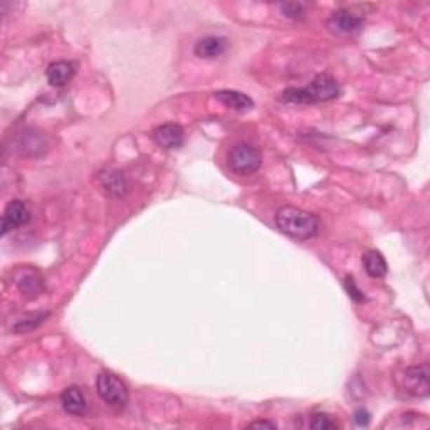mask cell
Instances as JSON below:
<instances>
[{
    "label": "cell",
    "instance_id": "cell-2",
    "mask_svg": "<svg viewBox=\"0 0 430 430\" xmlns=\"http://www.w3.org/2000/svg\"><path fill=\"white\" fill-rule=\"evenodd\" d=\"M340 96V84L330 74H319L311 81L309 86L289 88L281 93L279 100L291 105H311L331 101Z\"/></svg>",
    "mask_w": 430,
    "mask_h": 430
},
{
    "label": "cell",
    "instance_id": "cell-20",
    "mask_svg": "<svg viewBox=\"0 0 430 430\" xmlns=\"http://www.w3.org/2000/svg\"><path fill=\"white\" fill-rule=\"evenodd\" d=\"M344 288H347L348 295L351 296V300H355L356 303H361V301L365 300V295L360 291L358 288H356V283H355V281H353V278L344 279Z\"/></svg>",
    "mask_w": 430,
    "mask_h": 430
},
{
    "label": "cell",
    "instance_id": "cell-12",
    "mask_svg": "<svg viewBox=\"0 0 430 430\" xmlns=\"http://www.w3.org/2000/svg\"><path fill=\"white\" fill-rule=\"evenodd\" d=\"M229 42L225 37L219 36H208L200 39L197 44H195V54L202 59H214L222 56V54L227 51Z\"/></svg>",
    "mask_w": 430,
    "mask_h": 430
},
{
    "label": "cell",
    "instance_id": "cell-1",
    "mask_svg": "<svg viewBox=\"0 0 430 430\" xmlns=\"http://www.w3.org/2000/svg\"><path fill=\"white\" fill-rule=\"evenodd\" d=\"M276 225L283 234L296 241H309L316 237L321 222L316 214L297 207H283L276 212Z\"/></svg>",
    "mask_w": 430,
    "mask_h": 430
},
{
    "label": "cell",
    "instance_id": "cell-4",
    "mask_svg": "<svg viewBox=\"0 0 430 430\" xmlns=\"http://www.w3.org/2000/svg\"><path fill=\"white\" fill-rule=\"evenodd\" d=\"M262 155L254 145L241 143L236 145L229 153V167L232 172L239 173V175H250L261 168Z\"/></svg>",
    "mask_w": 430,
    "mask_h": 430
},
{
    "label": "cell",
    "instance_id": "cell-7",
    "mask_svg": "<svg viewBox=\"0 0 430 430\" xmlns=\"http://www.w3.org/2000/svg\"><path fill=\"white\" fill-rule=\"evenodd\" d=\"M153 140L159 147L165 148V150H177L185 142V133L182 126L175 125V123H167L155 128L153 131Z\"/></svg>",
    "mask_w": 430,
    "mask_h": 430
},
{
    "label": "cell",
    "instance_id": "cell-19",
    "mask_svg": "<svg viewBox=\"0 0 430 430\" xmlns=\"http://www.w3.org/2000/svg\"><path fill=\"white\" fill-rule=\"evenodd\" d=\"M311 427L314 430H330V429H336V424L331 422L328 415L316 414L313 415V419H311Z\"/></svg>",
    "mask_w": 430,
    "mask_h": 430
},
{
    "label": "cell",
    "instance_id": "cell-17",
    "mask_svg": "<svg viewBox=\"0 0 430 430\" xmlns=\"http://www.w3.org/2000/svg\"><path fill=\"white\" fill-rule=\"evenodd\" d=\"M279 8L283 15L291 20H303L308 15V4L303 2H284L279 4Z\"/></svg>",
    "mask_w": 430,
    "mask_h": 430
},
{
    "label": "cell",
    "instance_id": "cell-14",
    "mask_svg": "<svg viewBox=\"0 0 430 430\" xmlns=\"http://www.w3.org/2000/svg\"><path fill=\"white\" fill-rule=\"evenodd\" d=\"M215 98L227 108L236 109V112H249L254 108V101L244 93L232 91V89H225V91H217Z\"/></svg>",
    "mask_w": 430,
    "mask_h": 430
},
{
    "label": "cell",
    "instance_id": "cell-16",
    "mask_svg": "<svg viewBox=\"0 0 430 430\" xmlns=\"http://www.w3.org/2000/svg\"><path fill=\"white\" fill-rule=\"evenodd\" d=\"M17 286L25 297H36L42 291V279L36 272H25L17 279Z\"/></svg>",
    "mask_w": 430,
    "mask_h": 430
},
{
    "label": "cell",
    "instance_id": "cell-22",
    "mask_svg": "<svg viewBox=\"0 0 430 430\" xmlns=\"http://www.w3.org/2000/svg\"><path fill=\"white\" fill-rule=\"evenodd\" d=\"M249 429H276V424L269 422V420H255V422L249 424Z\"/></svg>",
    "mask_w": 430,
    "mask_h": 430
},
{
    "label": "cell",
    "instance_id": "cell-13",
    "mask_svg": "<svg viewBox=\"0 0 430 430\" xmlns=\"http://www.w3.org/2000/svg\"><path fill=\"white\" fill-rule=\"evenodd\" d=\"M46 76H48L49 84H53V86H66L72 76H74V64L71 61L51 62L48 71H46Z\"/></svg>",
    "mask_w": 430,
    "mask_h": 430
},
{
    "label": "cell",
    "instance_id": "cell-9",
    "mask_svg": "<svg viewBox=\"0 0 430 430\" xmlns=\"http://www.w3.org/2000/svg\"><path fill=\"white\" fill-rule=\"evenodd\" d=\"M29 222V210L24 202L20 200H12L6 207L2 217V234L6 236L8 231L17 227H22L24 224Z\"/></svg>",
    "mask_w": 430,
    "mask_h": 430
},
{
    "label": "cell",
    "instance_id": "cell-6",
    "mask_svg": "<svg viewBox=\"0 0 430 430\" xmlns=\"http://www.w3.org/2000/svg\"><path fill=\"white\" fill-rule=\"evenodd\" d=\"M402 387L408 394L425 397L429 394V368L425 365L407 368L402 373Z\"/></svg>",
    "mask_w": 430,
    "mask_h": 430
},
{
    "label": "cell",
    "instance_id": "cell-3",
    "mask_svg": "<svg viewBox=\"0 0 430 430\" xmlns=\"http://www.w3.org/2000/svg\"><path fill=\"white\" fill-rule=\"evenodd\" d=\"M96 390L101 400H103L105 403H108L109 407H125L128 403V398H130V394H128L125 383H123L116 375L108 372L98 375Z\"/></svg>",
    "mask_w": 430,
    "mask_h": 430
},
{
    "label": "cell",
    "instance_id": "cell-15",
    "mask_svg": "<svg viewBox=\"0 0 430 430\" xmlns=\"http://www.w3.org/2000/svg\"><path fill=\"white\" fill-rule=\"evenodd\" d=\"M363 266L370 278H383V276L387 274V271H389L385 257H383L378 250H368V253L363 255Z\"/></svg>",
    "mask_w": 430,
    "mask_h": 430
},
{
    "label": "cell",
    "instance_id": "cell-10",
    "mask_svg": "<svg viewBox=\"0 0 430 430\" xmlns=\"http://www.w3.org/2000/svg\"><path fill=\"white\" fill-rule=\"evenodd\" d=\"M98 180H100L106 194L112 195V197H123L128 192V180L120 170L106 168L103 172H100Z\"/></svg>",
    "mask_w": 430,
    "mask_h": 430
},
{
    "label": "cell",
    "instance_id": "cell-11",
    "mask_svg": "<svg viewBox=\"0 0 430 430\" xmlns=\"http://www.w3.org/2000/svg\"><path fill=\"white\" fill-rule=\"evenodd\" d=\"M61 403L64 410L69 415L81 417L88 410V400L79 387H69V389L64 390L61 395Z\"/></svg>",
    "mask_w": 430,
    "mask_h": 430
},
{
    "label": "cell",
    "instance_id": "cell-5",
    "mask_svg": "<svg viewBox=\"0 0 430 430\" xmlns=\"http://www.w3.org/2000/svg\"><path fill=\"white\" fill-rule=\"evenodd\" d=\"M326 25L328 31L335 34V36H355V34L360 32L361 27H363V17L353 14L351 11H347V8H340V11L333 12V15L328 19Z\"/></svg>",
    "mask_w": 430,
    "mask_h": 430
},
{
    "label": "cell",
    "instance_id": "cell-21",
    "mask_svg": "<svg viewBox=\"0 0 430 430\" xmlns=\"http://www.w3.org/2000/svg\"><path fill=\"white\" fill-rule=\"evenodd\" d=\"M353 419H355V424L360 425V427H367L370 424V414L365 408H358V410L355 412V415H353Z\"/></svg>",
    "mask_w": 430,
    "mask_h": 430
},
{
    "label": "cell",
    "instance_id": "cell-18",
    "mask_svg": "<svg viewBox=\"0 0 430 430\" xmlns=\"http://www.w3.org/2000/svg\"><path fill=\"white\" fill-rule=\"evenodd\" d=\"M48 318V313H42V314H32V316L20 319V321L15 323L14 326V333L17 335H22V333H29V331H32L34 328H37L39 325L44 323V319Z\"/></svg>",
    "mask_w": 430,
    "mask_h": 430
},
{
    "label": "cell",
    "instance_id": "cell-8",
    "mask_svg": "<svg viewBox=\"0 0 430 430\" xmlns=\"http://www.w3.org/2000/svg\"><path fill=\"white\" fill-rule=\"evenodd\" d=\"M48 150V140L41 131L25 130L17 138V152L24 156H39Z\"/></svg>",
    "mask_w": 430,
    "mask_h": 430
}]
</instances>
